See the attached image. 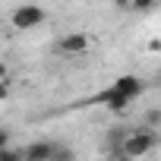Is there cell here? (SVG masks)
Instances as JSON below:
<instances>
[{
  "instance_id": "1",
  "label": "cell",
  "mask_w": 161,
  "mask_h": 161,
  "mask_svg": "<svg viewBox=\"0 0 161 161\" xmlns=\"http://www.w3.org/2000/svg\"><path fill=\"white\" fill-rule=\"evenodd\" d=\"M155 145H158V126L142 123V126L126 130V133L120 136L114 155H117V158H142V155H148Z\"/></svg>"
},
{
  "instance_id": "2",
  "label": "cell",
  "mask_w": 161,
  "mask_h": 161,
  "mask_svg": "<svg viewBox=\"0 0 161 161\" xmlns=\"http://www.w3.org/2000/svg\"><path fill=\"white\" fill-rule=\"evenodd\" d=\"M47 22V10L41 3H22L10 13V29L13 32H35Z\"/></svg>"
},
{
  "instance_id": "3",
  "label": "cell",
  "mask_w": 161,
  "mask_h": 161,
  "mask_svg": "<svg viewBox=\"0 0 161 161\" xmlns=\"http://www.w3.org/2000/svg\"><path fill=\"white\" fill-rule=\"evenodd\" d=\"M89 47H92V38H89L86 32H66V35H60V41H57V51H60L63 57H86Z\"/></svg>"
},
{
  "instance_id": "4",
  "label": "cell",
  "mask_w": 161,
  "mask_h": 161,
  "mask_svg": "<svg viewBox=\"0 0 161 161\" xmlns=\"http://www.w3.org/2000/svg\"><path fill=\"white\" fill-rule=\"evenodd\" d=\"M92 104H101L104 111H114V114H123V111H126V108H130L133 101H130L126 95H120V92H117L114 86H108L104 92H98V95L92 98Z\"/></svg>"
},
{
  "instance_id": "5",
  "label": "cell",
  "mask_w": 161,
  "mask_h": 161,
  "mask_svg": "<svg viewBox=\"0 0 161 161\" xmlns=\"http://www.w3.org/2000/svg\"><path fill=\"white\" fill-rule=\"evenodd\" d=\"M111 86H114L120 95H126L130 101H136V98L145 92V79H142V76H136V73H126V76H117Z\"/></svg>"
},
{
  "instance_id": "6",
  "label": "cell",
  "mask_w": 161,
  "mask_h": 161,
  "mask_svg": "<svg viewBox=\"0 0 161 161\" xmlns=\"http://www.w3.org/2000/svg\"><path fill=\"white\" fill-rule=\"evenodd\" d=\"M54 142H32L29 148H22V158H29V161H51L54 158Z\"/></svg>"
},
{
  "instance_id": "7",
  "label": "cell",
  "mask_w": 161,
  "mask_h": 161,
  "mask_svg": "<svg viewBox=\"0 0 161 161\" xmlns=\"http://www.w3.org/2000/svg\"><path fill=\"white\" fill-rule=\"evenodd\" d=\"M19 158H22V148H10V145L0 148V161H19Z\"/></svg>"
},
{
  "instance_id": "8",
  "label": "cell",
  "mask_w": 161,
  "mask_h": 161,
  "mask_svg": "<svg viewBox=\"0 0 161 161\" xmlns=\"http://www.w3.org/2000/svg\"><path fill=\"white\" fill-rule=\"evenodd\" d=\"M10 95H13V76L0 79V101H10Z\"/></svg>"
},
{
  "instance_id": "9",
  "label": "cell",
  "mask_w": 161,
  "mask_h": 161,
  "mask_svg": "<svg viewBox=\"0 0 161 161\" xmlns=\"http://www.w3.org/2000/svg\"><path fill=\"white\" fill-rule=\"evenodd\" d=\"M158 3V0H130V10H136V13H145V10H152Z\"/></svg>"
},
{
  "instance_id": "10",
  "label": "cell",
  "mask_w": 161,
  "mask_h": 161,
  "mask_svg": "<svg viewBox=\"0 0 161 161\" xmlns=\"http://www.w3.org/2000/svg\"><path fill=\"white\" fill-rule=\"evenodd\" d=\"M10 136H13L10 130H3V126H0V148H3V145H10Z\"/></svg>"
},
{
  "instance_id": "11",
  "label": "cell",
  "mask_w": 161,
  "mask_h": 161,
  "mask_svg": "<svg viewBox=\"0 0 161 161\" xmlns=\"http://www.w3.org/2000/svg\"><path fill=\"white\" fill-rule=\"evenodd\" d=\"M7 76H10V66H7L3 60H0V79H7Z\"/></svg>"
},
{
  "instance_id": "12",
  "label": "cell",
  "mask_w": 161,
  "mask_h": 161,
  "mask_svg": "<svg viewBox=\"0 0 161 161\" xmlns=\"http://www.w3.org/2000/svg\"><path fill=\"white\" fill-rule=\"evenodd\" d=\"M117 7H123V10H130V0H114Z\"/></svg>"
}]
</instances>
